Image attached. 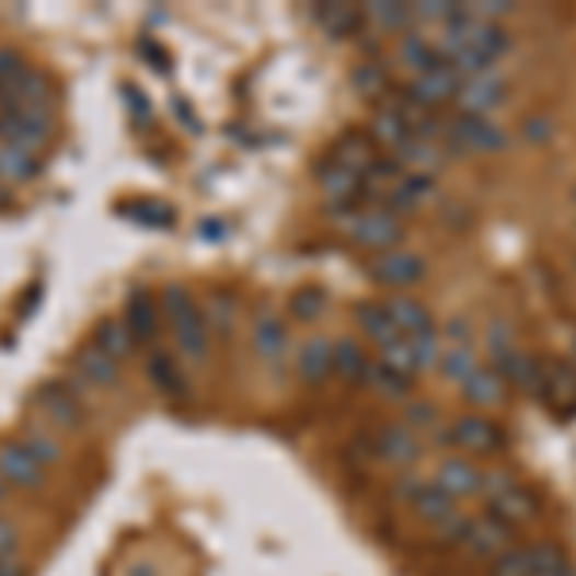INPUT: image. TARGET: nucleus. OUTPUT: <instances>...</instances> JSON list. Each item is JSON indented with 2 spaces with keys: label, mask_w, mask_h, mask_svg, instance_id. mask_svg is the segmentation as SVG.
<instances>
[{
  "label": "nucleus",
  "mask_w": 576,
  "mask_h": 576,
  "mask_svg": "<svg viewBox=\"0 0 576 576\" xmlns=\"http://www.w3.org/2000/svg\"><path fill=\"white\" fill-rule=\"evenodd\" d=\"M458 89H461L458 73H453L450 66H438V70L412 78V85H407V101L430 112V108H438V104H446V101H458Z\"/></svg>",
  "instance_id": "obj_7"
},
{
  "label": "nucleus",
  "mask_w": 576,
  "mask_h": 576,
  "mask_svg": "<svg viewBox=\"0 0 576 576\" xmlns=\"http://www.w3.org/2000/svg\"><path fill=\"white\" fill-rule=\"evenodd\" d=\"M435 484L446 492V496H453L461 504V499H469V496H481L484 473L476 465H469L465 458H446L435 473Z\"/></svg>",
  "instance_id": "obj_11"
},
{
  "label": "nucleus",
  "mask_w": 576,
  "mask_h": 576,
  "mask_svg": "<svg viewBox=\"0 0 576 576\" xmlns=\"http://www.w3.org/2000/svg\"><path fill=\"white\" fill-rule=\"evenodd\" d=\"M400 66H407V70L419 78V73L438 70L442 58H438V50L430 39H423V35H404V43H400Z\"/></svg>",
  "instance_id": "obj_26"
},
{
  "label": "nucleus",
  "mask_w": 576,
  "mask_h": 576,
  "mask_svg": "<svg viewBox=\"0 0 576 576\" xmlns=\"http://www.w3.org/2000/svg\"><path fill=\"white\" fill-rule=\"evenodd\" d=\"M227 308H231V300L219 297L216 300V323H219V327H227V320H231V312H227Z\"/></svg>",
  "instance_id": "obj_47"
},
{
  "label": "nucleus",
  "mask_w": 576,
  "mask_h": 576,
  "mask_svg": "<svg viewBox=\"0 0 576 576\" xmlns=\"http://www.w3.org/2000/svg\"><path fill=\"white\" fill-rule=\"evenodd\" d=\"M481 496L488 499V515H496L507 527H522L538 515V499L504 473H484Z\"/></svg>",
  "instance_id": "obj_3"
},
{
  "label": "nucleus",
  "mask_w": 576,
  "mask_h": 576,
  "mask_svg": "<svg viewBox=\"0 0 576 576\" xmlns=\"http://www.w3.org/2000/svg\"><path fill=\"white\" fill-rule=\"evenodd\" d=\"M78 366H81V373H85V381H93V384L119 381V361L108 358L101 346H85V350L78 354Z\"/></svg>",
  "instance_id": "obj_27"
},
{
  "label": "nucleus",
  "mask_w": 576,
  "mask_h": 576,
  "mask_svg": "<svg viewBox=\"0 0 576 576\" xmlns=\"http://www.w3.org/2000/svg\"><path fill=\"white\" fill-rule=\"evenodd\" d=\"M119 216L135 219V223H142V227H170L173 219H177L170 204H158V200H127V204H119Z\"/></svg>",
  "instance_id": "obj_31"
},
{
  "label": "nucleus",
  "mask_w": 576,
  "mask_h": 576,
  "mask_svg": "<svg viewBox=\"0 0 576 576\" xmlns=\"http://www.w3.org/2000/svg\"><path fill=\"white\" fill-rule=\"evenodd\" d=\"M315 20L323 24V32L335 35V39H346V35L354 32V27L361 24L366 16H358L354 9H346V4H320V9L312 12Z\"/></svg>",
  "instance_id": "obj_30"
},
{
  "label": "nucleus",
  "mask_w": 576,
  "mask_h": 576,
  "mask_svg": "<svg viewBox=\"0 0 576 576\" xmlns=\"http://www.w3.org/2000/svg\"><path fill=\"white\" fill-rule=\"evenodd\" d=\"M550 576H576V573H573V568L565 565V568H557V573H550Z\"/></svg>",
  "instance_id": "obj_50"
},
{
  "label": "nucleus",
  "mask_w": 576,
  "mask_h": 576,
  "mask_svg": "<svg viewBox=\"0 0 576 576\" xmlns=\"http://www.w3.org/2000/svg\"><path fill=\"white\" fill-rule=\"evenodd\" d=\"M124 93H127V104H131L135 112H139V116H150V104L142 101V93L135 85H124Z\"/></svg>",
  "instance_id": "obj_46"
},
{
  "label": "nucleus",
  "mask_w": 576,
  "mask_h": 576,
  "mask_svg": "<svg viewBox=\"0 0 576 576\" xmlns=\"http://www.w3.org/2000/svg\"><path fill=\"white\" fill-rule=\"evenodd\" d=\"M438 366H442V373L450 377V381L465 384V377L476 369V354H473V346H469V343H453L450 350H446L442 358H438Z\"/></svg>",
  "instance_id": "obj_34"
},
{
  "label": "nucleus",
  "mask_w": 576,
  "mask_h": 576,
  "mask_svg": "<svg viewBox=\"0 0 576 576\" xmlns=\"http://www.w3.org/2000/svg\"><path fill=\"white\" fill-rule=\"evenodd\" d=\"M381 361H384V366H392V369H400V373H407V377L419 373V358H415L412 338H400V343L384 346V350H381Z\"/></svg>",
  "instance_id": "obj_38"
},
{
  "label": "nucleus",
  "mask_w": 576,
  "mask_h": 576,
  "mask_svg": "<svg viewBox=\"0 0 576 576\" xmlns=\"http://www.w3.org/2000/svg\"><path fill=\"white\" fill-rule=\"evenodd\" d=\"M522 135H527V139H550L553 124L550 119H542V116H530L527 124H522Z\"/></svg>",
  "instance_id": "obj_45"
},
{
  "label": "nucleus",
  "mask_w": 576,
  "mask_h": 576,
  "mask_svg": "<svg viewBox=\"0 0 576 576\" xmlns=\"http://www.w3.org/2000/svg\"><path fill=\"white\" fill-rule=\"evenodd\" d=\"M504 104V81L499 73H484V78H469L458 89V108L461 116H484L492 119V112Z\"/></svg>",
  "instance_id": "obj_9"
},
{
  "label": "nucleus",
  "mask_w": 576,
  "mask_h": 576,
  "mask_svg": "<svg viewBox=\"0 0 576 576\" xmlns=\"http://www.w3.org/2000/svg\"><path fill=\"white\" fill-rule=\"evenodd\" d=\"M27 450L35 453V461L39 465H55L58 458H62V450H58V442H50V438H43V435H27Z\"/></svg>",
  "instance_id": "obj_42"
},
{
  "label": "nucleus",
  "mask_w": 576,
  "mask_h": 576,
  "mask_svg": "<svg viewBox=\"0 0 576 576\" xmlns=\"http://www.w3.org/2000/svg\"><path fill=\"white\" fill-rule=\"evenodd\" d=\"M450 142L453 147H465V150H504L507 147V131L496 124V119H484V116H461L458 124H450Z\"/></svg>",
  "instance_id": "obj_8"
},
{
  "label": "nucleus",
  "mask_w": 576,
  "mask_h": 576,
  "mask_svg": "<svg viewBox=\"0 0 576 576\" xmlns=\"http://www.w3.org/2000/svg\"><path fill=\"white\" fill-rule=\"evenodd\" d=\"M0 576H24V573H20V568L12 565V561H0Z\"/></svg>",
  "instance_id": "obj_49"
},
{
  "label": "nucleus",
  "mask_w": 576,
  "mask_h": 576,
  "mask_svg": "<svg viewBox=\"0 0 576 576\" xmlns=\"http://www.w3.org/2000/svg\"><path fill=\"white\" fill-rule=\"evenodd\" d=\"M320 188L323 196L331 200V208H346V204H358L361 200V173L346 170L338 165L335 158L320 165Z\"/></svg>",
  "instance_id": "obj_12"
},
{
  "label": "nucleus",
  "mask_w": 576,
  "mask_h": 576,
  "mask_svg": "<svg viewBox=\"0 0 576 576\" xmlns=\"http://www.w3.org/2000/svg\"><path fill=\"white\" fill-rule=\"evenodd\" d=\"M147 373H150V381L165 392V396H185V381H181V373H177V366H173L170 354H158V350L150 354Z\"/></svg>",
  "instance_id": "obj_32"
},
{
  "label": "nucleus",
  "mask_w": 576,
  "mask_h": 576,
  "mask_svg": "<svg viewBox=\"0 0 576 576\" xmlns=\"http://www.w3.org/2000/svg\"><path fill=\"white\" fill-rule=\"evenodd\" d=\"M323 308H327V297H323L320 288H304V292H297V297H292V315H297V320H304V323L320 320Z\"/></svg>",
  "instance_id": "obj_40"
},
{
  "label": "nucleus",
  "mask_w": 576,
  "mask_h": 576,
  "mask_svg": "<svg viewBox=\"0 0 576 576\" xmlns=\"http://www.w3.org/2000/svg\"><path fill=\"white\" fill-rule=\"evenodd\" d=\"M389 312H392V323H396L404 338H415V335H427V331H435V320H430V312L419 304V300L392 297Z\"/></svg>",
  "instance_id": "obj_21"
},
{
  "label": "nucleus",
  "mask_w": 576,
  "mask_h": 576,
  "mask_svg": "<svg viewBox=\"0 0 576 576\" xmlns=\"http://www.w3.org/2000/svg\"><path fill=\"white\" fill-rule=\"evenodd\" d=\"M0 139H4V147H24L35 154V150L50 142V112H0Z\"/></svg>",
  "instance_id": "obj_4"
},
{
  "label": "nucleus",
  "mask_w": 576,
  "mask_h": 576,
  "mask_svg": "<svg viewBox=\"0 0 576 576\" xmlns=\"http://www.w3.org/2000/svg\"><path fill=\"white\" fill-rule=\"evenodd\" d=\"M369 369H373L369 354L361 350L354 338H338L335 343V373L350 384H361V381H369Z\"/></svg>",
  "instance_id": "obj_23"
},
{
  "label": "nucleus",
  "mask_w": 576,
  "mask_h": 576,
  "mask_svg": "<svg viewBox=\"0 0 576 576\" xmlns=\"http://www.w3.org/2000/svg\"><path fill=\"white\" fill-rule=\"evenodd\" d=\"M377 450H381V458L392 461V465H404V461L419 458V438L407 427H389L377 435Z\"/></svg>",
  "instance_id": "obj_25"
},
{
  "label": "nucleus",
  "mask_w": 576,
  "mask_h": 576,
  "mask_svg": "<svg viewBox=\"0 0 576 576\" xmlns=\"http://www.w3.org/2000/svg\"><path fill=\"white\" fill-rule=\"evenodd\" d=\"M450 442L461 446L465 453H496L504 446V430L484 415H465L450 427Z\"/></svg>",
  "instance_id": "obj_10"
},
{
  "label": "nucleus",
  "mask_w": 576,
  "mask_h": 576,
  "mask_svg": "<svg viewBox=\"0 0 576 576\" xmlns=\"http://www.w3.org/2000/svg\"><path fill=\"white\" fill-rule=\"evenodd\" d=\"M542 396H550L553 404L576 400V366H565V361L550 366V373H545V384H542Z\"/></svg>",
  "instance_id": "obj_33"
},
{
  "label": "nucleus",
  "mask_w": 576,
  "mask_h": 576,
  "mask_svg": "<svg viewBox=\"0 0 576 576\" xmlns=\"http://www.w3.org/2000/svg\"><path fill=\"white\" fill-rule=\"evenodd\" d=\"M354 85H358L361 93H381V89H384V70H381V66H361V70L354 73Z\"/></svg>",
  "instance_id": "obj_43"
},
{
  "label": "nucleus",
  "mask_w": 576,
  "mask_h": 576,
  "mask_svg": "<svg viewBox=\"0 0 576 576\" xmlns=\"http://www.w3.org/2000/svg\"><path fill=\"white\" fill-rule=\"evenodd\" d=\"M492 369H496L507 384H515V389H522V392H542V384H545L542 361L530 358V354H522V350H515L504 366H492Z\"/></svg>",
  "instance_id": "obj_14"
},
{
  "label": "nucleus",
  "mask_w": 576,
  "mask_h": 576,
  "mask_svg": "<svg viewBox=\"0 0 576 576\" xmlns=\"http://www.w3.org/2000/svg\"><path fill=\"white\" fill-rule=\"evenodd\" d=\"M461 545L476 557H499V553L511 550V527L499 522L496 515H469V530Z\"/></svg>",
  "instance_id": "obj_5"
},
{
  "label": "nucleus",
  "mask_w": 576,
  "mask_h": 576,
  "mask_svg": "<svg viewBox=\"0 0 576 576\" xmlns=\"http://www.w3.org/2000/svg\"><path fill=\"white\" fill-rule=\"evenodd\" d=\"M412 507H415V511H419L427 522H435V530H438V527H446V522L458 519V515H461L458 499L446 496V492L438 488V484H423L419 496L412 499Z\"/></svg>",
  "instance_id": "obj_19"
},
{
  "label": "nucleus",
  "mask_w": 576,
  "mask_h": 576,
  "mask_svg": "<svg viewBox=\"0 0 576 576\" xmlns=\"http://www.w3.org/2000/svg\"><path fill=\"white\" fill-rule=\"evenodd\" d=\"M412 423H435V412L430 407H412Z\"/></svg>",
  "instance_id": "obj_48"
},
{
  "label": "nucleus",
  "mask_w": 576,
  "mask_h": 576,
  "mask_svg": "<svg viewBox=\"0 0 576 576\" xmlns=\"http://www.w3.org/2000/svg\"><path fill=\"white\" fill-rule=\"evenodd\" d=\"M47 412L62 423H78V404H73V396H66L62 389H47Z\"/></svg>",
  "instance_id": "obj_41"
},
{
  "label": "nucleus",
  "mask_w": 576,
  "mask_h": 576,
  "mask_svg": "<svg viewBox=\"0 0 576 576\" xmlns=\"http://www.w3.org/2000/svg\"><path fill=\"white\" fill-rule=\"evenodd\" d=\"M300 377H304L308 384H320L327 381L331 373H335V346L327 343V338H312V343L300 346Z\"/></svg>",
  "instance_id": "obj_15"
},
{
  "label": "nucleus",
  "mask_w": 576,
  "mask_h": 576,
  "mask_svg": "<svg viewBox=\"0 0 576 576\" xmlns=\"http://www.w3.org/2000/svg\"><path fill=\"white\" fill-rule=\"evenodd\" d=\"M162 304L170 312V323L177 331V350L185 354L188 361H204L208 354V327H204V315L196 308V300L188 297L185 285H165Z\"/></svg>",
  "instance_id": "obj_2"
},
{
  "label": "nucleus",
  "mask_w": 576,
  "mask_h": 576,
  "mask_svg": "<svg viewBox=\"0 0 576 576\" xmlns=\"http://www.w3.org/2000/svg\"><path fill=\"white\" fill-rule=\"evenodd\" d=\"M354 320H358V327L366 331L369 338H373L377 346H392V343H400V327L392 323V312H389V304H358V312H354Z\"/></svg>",
  "instance_id": "obj_16"
},
{
  "label": "nucleus",
  "mask_w": 576,
  "mask_h": 576,
  "mask_svg": "<svg viewBox=\"0 0 576 576\" xmlns=\"http://www.w3.org/2000/svg\"><path fill=\"white\" fill-rule=\"evenodd\" d=\"M396 158H400V165L407 162V165H415V170H427V173L442 165V150H438L430 139H412Z\"/></svg>",
  "instance_id": "obj_35"
},
{
  "label": "nucleus",
  "mask_w": 576,
  "mask_h": 576,
  "mask_svg": "<svg viewBox=\"0 0 576 576\" xmlns=\"http://www.w3.org/2000/svg\"><path fill=\"white\" fill-rule=\"evenodd\" d=\"M331 158H335L338 165H346V170H354V173H366L369 165L377 162L373 135H361V131L343 135V139L335 142V150H331Z\"/></svg>",
  "instance_id": "obj_18"
},
{
  "label": "nucleus",
  "mask_w": 576,
  "mask_h": 576,
  "mask_svg": "<svg viewBox=\"0 0 576 576\" xmlns=\"http://www.w3.org/2000/svg\"><path fill=\"white\" fill-rule=\"evenodd\" d=\"M16 550V527L9 519H0V561H9Z\"/></svg>",
  "instance_id": "obj_44"
},
{
  "label": "nucleus",
  "mask_w": 576,
  "mask_h": 576,
  "mask_svg": "<svg viewBox=\"0 0 576 576\" xmlns=\"http://www.w3.org/2000/svg\"><path fill=\"white\" fill-rule=\"evenodd\" d=\"M366 20H373V24H381L384 32H400V27L412 24V9L407 4H369L366 12H361Z\"/></svg>",
  "instance_id": "obj_37"
},
{
  "label": "nucleus",
  "mask_w": 576,
  "mask_h": 576,
  "mask_svg": "<svg viewBox=\"0 0 576 576\" xmlns=\"http://www.w3.org/2000/svg\"><path fill=\"white\" fill-rule=\"evenodd\" d=\"M93 346H101L108 358H127V354L135 350V335L131 327H127V320H116V315H108V320L96 323V335H93Z\"/></svg>",
  "instance_id": "obj_22"
},
{
  "label": "nucleus",
  "mask_w": 576,
  "mask_h": 576,
  "mask_svg": "<svg viewBox=\"0 0 576 576\" xmlns=\"http://www.w3.org/2000/svg\"><path fill=\"white\" fill-rule=\"evenodd\" d=\"M504 377L496 373L492 366H476L473 373L465 377V384H461V392H465L469 404H481V407H492L504 400Z\"/></svg>",
  "instance_id": "obj_20"
},
{
  "label": "nucleus",
  "mask_w": 576,
  "mask_h": 576,
  "mask_svg": "<svg viewBox=\"0 0 576 576\" xmlns=\"http://www.w3.org/2000/svg\"><path fill=\"white\" fill-rule=\"evenodd\" d=\"M43 469H47V465H39V461H35V453L27 450L24 442L4 446V450H0V476H4L9 484L35 488V484L43 481Z\"/></svg>",
  "instance_id": "obj_13"
},
{
  "label": "nucleus",
  "mask_w": 576,
  "mask_h": 576,
  "mask_svg": "<svg viewBox=\"0 0 576 576\" xmlns=\"http://www.w3.org/2000/svg\"><path fill=\"white\" fill-rule=\"evenodd\" d=\"M430 193H435V181H430V173H412V177H404L389 193V211L415 208V204H423Z\"/></svg>",
  "instance_id": "obj_29"
},
{
  "label": "nucleus",
  "mask_w": 576,
  "mask_h": 576,
  "mask_svg": "<svg viewBox=\"0 0 576 576\" xmlns=\"http://www.w3.org/2000/svg\"><path fill=\"white\" fill-rule=\"evenodd\" d=\"M335 223L350 234L358 246H369V250H400L404 242V223L396 219V211L389 208H366V204H346V208H335Z\"/></svg>",
  "instance_id": "obj_1"
},
{
  "label": "nucleus",
  "mask_w": 576,
  "mask_h": 576,
  "mask_svg": "<svg viewBox=\"0 0 576 576\" xmlns=\"http://www.w3.org/2000/svg\"><path fill=\"white\" fill-rule=\"evenodd\" d=\"M4 204H9V188H0V208H4Z\"/></svg>",
  "instance_id": "obj_51"
},
{
  "label": "nucleus",
  "mask_w": 576,
  "mask_h": 576,
  "mask_svg": "<svg viewBox=\"0 0 576 576\" xmlns=\"http://www.w3.org/2000/svg\"><path fill=\"white\" fill-rule=\"evenodd\" d=\"M39 158L24 147H0V181H32L39 173Z\"/></svg>",
  "instance_id": "obj_28"
},
{
  "label": "nucleus",
  "mask_w": 576,
  "mask_h": 576,
  "mask_svg": "<svg viewBox=\"0 0 576 576\" xmlns=\"http://www.w3.org/2000/svg\"><path fill=\"white\" fill-rule=\"evenodd\" d=\"M492 576H534V561H530V550H527V545L499 553L496 565H492Z\"/></svg>",
  "instance_id": "obj_39"
},
{
  "label": "nucleus",
  "mask_w": 576,
  "mask_h": 576,
  "mask_svg": "<svg viewBox=\"0 0 576 576\" xmlns=\"http://www.w3.org/2000/svg\"><path fill=\"white\" fill-rule=\"evenodd\" d=\"M254 350L262 354L265 361H277L280 354L288 350V331L285 323L277 320V315H257L254 320Z\"/></svg>",
  "instance_id": "obj_24"
},
{
  "label": "nucleus",
  "mask_w": 576,
  "mask_h": 576,
  "mask_svg": "<svg viewBox=\"0 0 576 576\" xmlns=\"http://www.w3.org/2000/svg\"><path fill=\"white\" fill-rule=\"evenodd\" d=\"M369 277L384 288H407L423 280V262L407 250H384L369 262Z\"/></svg>",
  "instance_id": "obj_6"
},
{
  "label": "nucleus",
  "mask_w": 576,
  "mask_h": 576,
  "mask_svg": "<svg viewBox=\"0 0 576 576\" xmlns=\"http://www.w3.org/2000/svg\"><path fill=\"white\" fill-rule=\"evenodd\" d=\"M127 327H131L135 343H150L158 331V308H154V297H150L147 288H135L131 297H127Z\"/></svg>",
  "instance_id": "obj_17"
},
{
  "label": "nucleus",
  "mask_w": 576,
  "mask_h": 576,
  "mask_svg": "<svg viewBox=\"0 0 576 576\" xmlns=\"http://www.w3.org/2000/svg\"><path fill=\"white\" fill-rule=\"evenodd\" d=\"M369 384H377L384 396H407V392H412V377L400 373V369H392V366H384V361H373V369H369Z\"/></svg>",
  "instance_id": "obj_36"
}]
</instances>
